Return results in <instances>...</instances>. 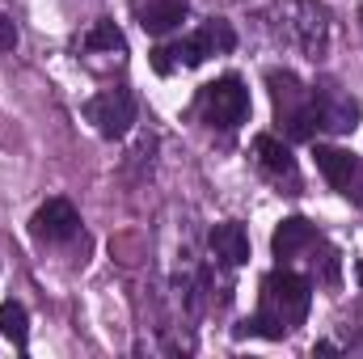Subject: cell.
<instances>
[{
	"label": "cell",
	"instance_id": "6da1fadb",
	"mask_svg": "<svg viewBox=\"0 0 363 359\" xmlns=\"http://www.w3.org/2000/svg\"><path fill=\"white\" fill-rule=\"evenodd\" d=\"M308 304H313V287H308V279H300V275H291V270H274L262 279V313L279 321L283 330H291V326H300L304 317H308Z\"/></svg>",
	"mask_w": 363,
	"mask_h": 359
},
{
	"label": "cell",
	"instance_id": "7a4b0ae2",
	"mask_svg": "<svg viewBox=\"0 0 363 359\" xmlns=\"http://www.w3.org/2000/svg\"><path fill=\"white\" fill-rule=\"evenodd\" d=\"M199 110H203V118H207L211 127L233 131V127H241V123L250 118V89H245L237 77H220V81L203 85Z\"/></svg>",
	"mask_w": 363,
	"mask_h": 359
},
{
	"label": "cell",
	"instance_id": "3957f363",
	"mask_svg": "<svg viewBox=\"0 0 363 359\" xmlns=\"http://www.w3.org/2000/svg\"><path fill=\"white\" fill-rule=\"evenodd\" d=\"M85 118H89L106 140H118V136H127L131 123H135V101H131L127 89H106L85 106Z\"/></svg>",
	"mask_w": 363,
	"mask_h": 359
},
{
	"label": "cell",
	"instance_id": "277c9868",
	"mask_svg": "<svg viewBox=\"0 0 363 359\" xmlns=\"http://www.w3.org/2000/svg\"><path fill=\"white\" fill-rule=\"evenodd\" d=\"M317 170L325 174V182L351 199V203H363V161L355 153H342V148H317Z\"/></svg>",
	"mask_w": 363,
	"mask_h": 359
},
{
	"label": "cell",
	"instance_id": "5b68a950",
	"mask_svg": "<svg viewBox=\"0 0 363 359\" xmlns=\"http://www.w3.org/2000/svg\"><path fill=\"white\" fill-rule=\"evenodd\" d=\"M77 228H81V216H77V207H72L68 199H47V203L34 211V220H30V233H34L38 241H47V245L72 241Z\"/></svg>",
	"mask_w": 363,
	"mask_h": 359
},
{
	"label": "cell",
	"instance_id": "8992f818",
	"mask_svg": "<svg viewBox=\"0 0 363 359\" xmlns=\"http://www.w3.org/2000/svg\"><path fill=\"white\" fill-rule=\"evenodd\" d=\"M313 101H317L321 127H330V131H338V136H347V131H355V127H359V101H355L351 93L325 89V93H317Z\"/></svg>",
	"mask_w": 363,
	"mask_h": 359
},
{
	"label": "cell",
	"instance_id": "52a82bcc",
	"mask_svg": "<svg viewBox=\"0 0 363 359\" xmlns=\"http://www.w3.org/2000/svg\"><path fill=\"white\" fill-rule=\"evenodd\" d=\"M254 153H258V165H262L274 182H287L291 190L300 186L296 157H291V148H287L283 140H274V136H258V140H254Z\"/></svg>",
	"mask_w": 363,
	"mask_h": 359
},
{
	"label": "cell",
	"instance_id": "ba28073f",
	"mask_svg": "<svg viewBox=\"0 0 363 359\" xmlns=\"http://www.w3.org/2000/svg\"><path fill=\"white\" fill-rule=\"evenodd\" d=\"M211 250L216 258H224L228 267H245L250 263V233L241 224H216L211 228Z\"/></svg>",
	"mask_w": 363,
	"mask_h": 359
},
{
	"label": "cell",
	"instance_id": "9c48e42d",
	"mask_svg": "<svg viewBox=\"0 0 363 359\" xmlns=\"http://www.w3.org/2000/svg\"><path fill=\"white\" fill-rule=\"evenodd\" d=\"M313 241H317V233H313V224L300 220V216H287V220L274 228V237H271V245H274L279 258H296V254L308 250Z\"/></svg>",
	"mask_w": 363,
	"mask_h": 359
},
{
	"label": "cell",
	"instance_id": "30bf717a",
	"mask_svg": "<svg viewBox=\"0 0 363 359\" xmlns=\"http://www.w3.org/2000/svg\"><path fill=\"white\" fill-rule=\"evenodd\" d=\"M182 21H186V4L182 0H152V4L140 9V26L148 34H169V30H178Z\"/></svg>",
	"mask_w": 363,
	"mask_h": 359
},
{
	"label": "cell",
	"instance_id": "8fae6325",
	"mask_svg": "<svg viewBox=\"0 0 363 359\" xmlns=\"http://www.w3.org/2000/svg\"><path fill=\"white\" fill-rule=\"evenodd\" d=\"M296 9H300V26H296V30H300V47L317 60V55L325 51V13H321L313 0H300Z\"/></svg>",
	"mask_w": 363,
	"mask_h": 359
},
{
	"label": "cell",
	"instance_id": "7c38bea8",
	"mask_svg": "<svg viewBox=\"0 0 363 359\" xmlns=\"http://www.w3.org/2000/svg\"><path fill=\"white\" fill-rule=\"evenodd\" d=\"M271 97H274V106H279V118L291 114V110H300L308 101V93L300 89V81L291 72H271Z\"/></svg>",
	"mask_w": 363,
	"mask_h": 359
},
{
	"label": "cell",
	"instance_id": "4fadbf2b",
	"mask_svg": "<svg viewBox=\"0 0 363 359\" xmlns=\"http://www.w3.org/2000/svg\"><path fill=\"white\" fill-rule=\"evenodd\" d=\"M199 43H203V51L207 55H228L233 47H237V34H233V26L228 21H207L203 30H199Z\"/></svg>",
	"mask_w": 363,
	"mask_h": 359
},
{
	"label": "cell",
	"instance_id": "5bb4252c",
	"mask_svg": "<svg viewBox=\"0 0 363 359\" xmlns=\"http://www.w3.org/2000/svg\"><path fill=\"white\" fill-rule=\"evenodd\" d=\"M0 334H4V338H13L17 347H26L30 317H26V309H21L17 300H4V304H0Z\"/></svg>",
	"mask_w": 363,
	"mask_h": 359
},
{
	"label": "cell",
	"instance_id": "9a60e30c",
	"mask_svg": "<svg viewBox=\"0 0 363 359\" xmlns=\"http://www.w3.org/2000/svg\"><path fill=\"white\" fill-rule=\"evenodd\" d=\"M85 47H89V51H123L127 38H123V30H118L114 21H97L89 30V38H85Z\"/></svg>",
	"mask_w": 363,
	"mask_h": 359
},
{
	"label": "cell",
	"instance_id": "2e32d148",
	"mask_svg": "<svg viewBox=\"0 0 363 359\" xmlns=\"http://www.w3.org/2000/svg\"><path fill=\"white\" fill-rule=\"evenodd\" d=\"M237 334H262V338H283L287 330H283L279 321H271L267 313H258V317H250V321H241V326H237Z\"/></svg>",
	"mask_w": 363,
	"mask_h": 359
},
{
	"label": "cell",
	"instance_id": "e0dca14e",
	"mask_svg": "<svg viewBox=\"0 0 363 359\" xmlns=\"http://www.w3.org/2000/svg\"><path fill=\"white\" fill-rule=\"evenodd\" d=\"M174 55H178V64H186V68H199L203 60H207V51H203V43H199V34H190V38H182L178 47H169Z\"/></svg>",
	"mask_w": 363,
	"mask_h": 359
},
{
	"label": "cell",
	"instance_id": "ac0fdd59",
	"mask_svg": "<svg viewBox=\"0 0 363 359\" xmlns=\"http://www.w3.org/2000/svg\"><path fill=\"white\" fill-rule=\"evenodd\" d=\"M13 47H17V26L0 13V51H13Z\"/></svg>",
	"mask_w": 363,
	"mask_h": 359
},
{
	"label": "cell",
	"instance_id": "d6986e66",
	"mask_svg": "<svg viewBox=\"0 0 363 359\" xmlns=\"http://www.w3.org/2000/svg\"><path fill=\"white\" fill-rule=\"evenodd\" d=\"M321 279L325 283H338V254H330V250L321 254Z\"/></svg>",
	"mask_w": 363,
	"mask_h": 359
},
{
	"label": "cell",
	"instance_id": "ffe728a7",
	"mask_svg": "<svg viewBox=\"0 0 363 359\" xmlns=\"http://www.w3.org/2000/svg\"><path fill=\"white\" fill-rule=\"evenodd\" d=\"M152 64H157V72H169V68H174V60H169V47L152 51Z\"/></svg>",
	"mask_w": 363,
	"mask_h": 359
},
{
	"label": "cell",
	"instance_id": "44dd1931",
	"mask_svg": "<svg viewBox=\"0 0 363 359\" xmlns=\"http://www.w3.org/2000/svg\"><path fill=\"white\" fill-rule=\"evenodd\" d=\"M355 270H359V283H363V263H359V267H355Z\"/></svg>",
	"mask_w": 363,
	"mask_h": 359
},
{
	"label": "cell",
	"instance_id": "7402d4cb",
	"mask_svg": "<svg viewBox=\"0 0 363 359\" xmlns=\"http://www.w3.org/2000/svg\"><path fill=\"white\" fill-rule=\"evenodd\" d=\"M359 21H363V9H359Z\"/></svg>",
	"mask_w": 363,
	"mask_h": 359
}]
</instances>
